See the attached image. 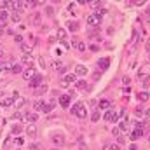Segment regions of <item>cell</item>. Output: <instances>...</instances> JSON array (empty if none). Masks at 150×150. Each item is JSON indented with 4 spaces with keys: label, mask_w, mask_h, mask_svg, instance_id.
Here are the masks:
<instances>
[{
    "label": "cell",
    "mask_w": 150,
    "mask_h": 150,
    "mask_svg": "<svg viewBox=\"0 0 150 150\" xmlns=\"http://www.w3.org/2000/svg\"><path fill=\"white\" fill-rule=\"evenodd\" d=\"M21 51H23L25 54H32V45H28V44H21Z\"/></svg>",
    "instance_id": "cell-24"
},
{
    "label": "cell",
    "mask_w": 150,
    "mask_h": 150,
    "mask_svg": "<svg viewBox=\"0 0 150 150\" xmlns=\"http://www.w3.org/2000/svg\"><path fill=\"white\" fill-rule=\"evenodd\" d=\"M117 142L119 143H124V136H117Z\"/></svg>",
    "instance_id": "cell-41"
},
{
    "label": "cell",
    "mask_w": 150,
    "mask_h": 150,
    "mask_svg": "<svg viewBox=\"0 0 150 150\" xmlns=\"http://www.w3.org/2000/svg\"><path fill=\"white\" fill-rule=\"evenodd\" d=\"M86 23H87L89 26H94V28H100V25H101V18H98L96 14H89V16L86 18Z\"/></svg>",
    "instance_id": "cell-3"
},
{
    "label": "cell",
    "mask_w": 150,
    "mask_h": 150,
    "mask_svg": "<svg viewBox=\"0 0 150 150\" xmlns=\"http://www.w3.org/2000/svg\"><path fill=\"white\" fill-rule=\"evenodd\" d=\"M5 19H7V11H4V9H2V11H0V21H4V23H5Z\"/></svg>",
    "instance_id": "cell-32"
},
{
    "label": "cell",
    "mask_w": 150,
    "mask_h": 150,
    "mask_svg": "<svg viewBox=\"0 0 150 150\" xmlns=\"http://www.w3.org/2000/svg\"><path fill=\"white\" fill-rule=\"evenodd\" d=\"M70 112L74 113V115H77L79 119H86V117H87V110H86V105H84L82 101L75 103L74 107L70 108Z\"/></svg>",
    "instance_id": "cell-1"
},
{
    "label": "cell",
    "mask_w": 150,
    "mask_h": 150,
    "mask_svg": "<svg viewBox=\"0 0 150 150\" xmlns=\"http://www.w3.org/2000/svg\"><path fill=\"white\" fill-rule=\"evenodd\" d=\"M138 100H140V101H147V100H150V94L147 91H142V93L138 94Z\"/></svg>",
    "instance_id": "cell-21"
},
{
    "label": "cell",
    "mask_w": 150,
    "mask_h": 150,
    "mask_svg": "<svg viewBox=\"0 0 150 150\" xmlns=\"http://www.w3.org/2000/svg\"><path fill=\"white\" fill-rule=\"evenodd\" d=\"M70 30H72V32H77V30H79V23H70Z\"/></svg>",
    "instance_id": "cell-33"
},
{
    "label": "cell",
    "mask_w": 150,
    "mask_h": 150,
    "mask_svg": "<svg viewBox=\"0 0 150 150\" xmlns=\"http://www.w3.org/2000/svg\"><path fill=\"white\" fill-rule=\"evenodd\" d=\"M2 96H4V93H2V91H0V100H2Z\"/></svg>",
    "instance_id": "cell-46"
},
{
    "label": "cell",
    "mask_w": 150,
    "mask_h": 150,
    "mask_svg": "<svg viewBox=\"0 0 150 150\" xmlns=\"http://www.w3.org/2000/svg\"><path fill=\"white\" fill-rule=\"evenodd\" d=\"M35 75H37V74H35V70H33L32 67H30V68H26V70H23V77H25V80H32Z\"/></svg>",
    "instance_id": "cell-5"
},
{
    "label": "cell",
    "mask_w": 150,
    "mask_h": 150,
    "mask_svg": "<svg viewBox=\"0 0 150 150\" xmlns=\"http://www.w3.org/2000/svg\"><path fill=\"white\" fill-rule=\"evenodd\" d=\"M91 120H93V122H98V120H100V110H98V108L93 112V115H91Z\"/></svg>",
    "instance_id": "cell-25"
},
{
    "label": "cell",
    "mask_w": 150,
    "mask_h": 150,
    "mask_svg": "<svg viewBox=\"0 0 150 150\" xmlns=\"http://www.w3.org/2000/svg\"><path fill=\"white\" fill-rule=\"evenodd\" d=\"M70 100H72V96H70V94H63V96H59V105L67 108V107L70 105Z\"/></svg>",
    "instance_id": "cell-7"
},
{
    "label": "cell",
    "mask_w": 150,
    "mask_h": 150,
    "mask_svg": "<svg viewBox=\"0 0 150 150\" xmlns=\"http://www.w3.org/2000/svg\"><path fill=\"white\" fill-rule=\"evenodd\" d=\"M75 75H80V77L87 75V68H86L84 65H77V67H75Z\"/></svg>",
    "instance_id": "cell-9"
},
{
    "label": "cell",
    "mask_w": 150,
    "mask_h": 150,
    "mask_svg": "<svg viewBox=\"0 0 150 150\" xmlns=\"http://www.w3.org/2000/svg\"><path fill=\"white\" fill-rule=\"evenodd\" d=\"M122 84H124V86H126V84H129V79H127V77H124V79H122Z\"/></svg>",
    "instance_id": "cell-40"
},
{
    "label": "cell",
    "mask_w": 150,
    "mask_h": 150,
    "mask_svg": "<svg viewBox=\"0 0 150 150\" xmlns=\"http://www.w3.org/2000/svg\"><path fill=\"white\" fill-rule=\"evenodd\" d=\"M11 72H12V74H21V72H23V65H21V63H12Z\"/></svg>",
    "instance_id": "cell-13"
},
{
    "label": "cell",
    "mask_w": 150,
    "mask_h": 150,
    "mask_svg": "<svg viewBox=\"0 0 150 150\" xmlns=\"http://www.w3.org/2000/svg\"><path fill=\"white\" fill-rule=\"evenodd\" d=\"M5 84V80H0V86H4Z\"/></svg>",
    "instance_id": "cell-45"
},
{
    "label": "cell",
    "mask_w": 150,
    "mask_h": 150,
    "mask_svg": "<svg viewBox=\"0 0 150 150\" xmlns=\"http://www.w3.org/2000/svg\"><path fill=\"white\" fill-rule=\"evenodd\" d=\"M30 150H38V145H37V143H33V145H30Z\"/></svg>",
    "instance_id": "cell-38"
},
{
    "label": "cell",
    "mask_w": 150,
    "mask_h": 150,
    "mask_svg": "<svg viewBox=\"0 0 150 150\" xmlns=\"http://www.w3.org/2000/svg\"><path fill=\"white\" fill-rule=\"evenodd\" d=\"M75 79H77L75 74H67L61 80H59V86H61V87H70V84H74Z\"/></svg>",
    "instance_id": "cell-2"
},
{
    "label": "cell",
    "mask_w": 150,
    "mask_h": 150,
    "mask_svg": "<svg viewBox=\"0 0 150 150\" xmlns=\"http://www.w3.org/2000/svg\"><path fill=\"white\" fill-rule=\"evenodd\" d=\"M52 143L63 145V143H65V136H63V134H54V136H52Z\"/></svg>",
    "instance_id": "cell-14"
},
{
    "label": "cell",
    "mask_w": 150,
    "mask_h": 150,
    "mask_svg": "<svg viewBox=\"0 0 150 150\" xmlns=\"http://www.w3.org/2000/svg\"><path fill=\"white\" fill-rule=\"evenodd\" d=\"M134 113H136V115H138V117H142V115H143V113H145V110H143V108H142V107H138V108H136V110H134Z\"/></svg>",
    "instance_id": "cell-34"
},
{
    "label": "cell",
    "mask_w": 150,
    "mask_h": 150,
    "mask_svg": "<svg viewBox=\"0 0 150 150\" xmlns=\"http://www.w3.org/2000/svg\"><path fill=\"white\" fill-rule=\"evenodd\" d=\"M42 75H35L32 80H30V87H37V86H42Z\"/></svg>",
    "instance_id": "cell-8"
},
{
    "label": "cell",
    "mask_w": 150,
    "mask_h": 150,
    "mask_svg": "<svg viewBox=\"0 0 150 150\" xmlns=\"http://www.w3.org/2000/svg\"><path fill=\"white\" fill-rule=\"evenodd\" d=\"M119 133H120V129H119V127H112V134H113V136H119Z\"/></svg>",
    "instance_id": "cell-36"
},
{
    "label": "cell",
    "mask_w": 150,
    "mask_h": 150,
    "mask_svg": "<svg viewBox=\"0 0 150 150\" xmlns=\"http://www.w3.org/2000/svg\"><path fill=\"white\" fill-rule=\"evenodd\" d=\"M23 105H25V98H21V96L14 98V108H21Z\"/></svg>",
    "instance_id": "cell-15"
},
{
    "label": "cell",
    "mask_w": 150,
    "mask_h": 150,
    "mask_svg": "<svg viewBox=\"0 0 150 150\" xmlns=\"http://www.w3.org/2000/svg\"><path fill=\"white\" fill-rule=\"evenodd\" d=\"M108 65H110V59H108V58H103V59H100V61H98V67H100L101 70H107V68H108Z\"/></svg>",
    "instance_id": "cell-12"
},
{
    "label": "cell",
    "mask_w": 150,
    "mask_h": 150,
    "mask_svg": "<svg viewBox=\"0 0 150 150\" xmlns=\"http://www.w3.org/2000/svg\"><path fill=\"white\" fill-rule=\"evenodd\" d=\"M32 56L30 54H23V58H21V65H32Z\"/></svg>",
    "instance_id": "cell-16"
},
{
    "label": "cell",
    "mask_w": 150,
    "mask_h": 150,
    "mask_svg": "<svg viewBox=\"0 0 150 150\" xmlns=\"http://www.w3.org/2000/svg\"><path fill=\"white\" fill-rule=\"evenodd\" d=\"M44 105H45V103H44V100H42V101H40V100H37V101L33 103V108H35V112H42Z\"/></svg>",
    "instance_id": "cell-18"
},
{
    "label": "cell",
    "mask_w": 150,
    "mask_h": 150,
    "mask_svg": "<svg viewBox=\"0 0 150 150\" xmlns=\"http://www.w3.org/2000/svg\"><path fill=\"white\" fill-rule=\"evenodd\" d=\"M26 134L33 138V136L37 134V126H35V124H28V127H26Z\"/></svg>",
    "instance_id": "cell-10"
},
{
    "label": "cell",
    "mask_w": 150,
    "mask_h": 150,
    "mask_svg": "<svg viewBox=\"0 0 150 150\" xmlns=\"http://www.w3.org/2000/svg\"><path fill=\"white\" fill-rule=\"evenodd\" d=\"M45 91H47V86H45V84H42V86L37 89V94H44Z\"/></svg>",
    "instance_id": "cell-29"
},
{
    "label": "cell",
    "mask_w": 150,
    "mask_h": 150,
    "mask_svg": "<svg viewBox=\"0 0 150 150\" xmlns=\"http://www.w3.org/2000/svg\"><path fill=\"white\" fill-rule=\"evenodd\" d=\"M117 119H119V113H115L113 110H108L105 113V120L107 122H117Z\"/></svg>",
    "instance_id": "cell-4"
},
{
    "label": "cell",
    "mask_w": 150,
    "mask_h": 150,
    "mask_svg": "<svg viewBox=\"0 0 150 150\" xmlns=\"http://www.w3.org/2000/svg\"><path fill=\"white\" fill-rule=\"evenodd\" d=\"M56 35H58V40H61V42H63V40L67 38V32H65L63 28H58V32H56Z\"/></svg>",
    "instance_id": "cell-19"
},
{
    "label": "cell",
    "mask_w": 150,
    "mask_h": 150,
    "mask_svg": "<svg viewBox=\"0 0 150 150\" xmlns=\"http://www.w3.org/2000/svg\"><path fill=\"white\" fill-rule=\"evenodd\" d=\"M0 105H2V107H11V105H14V100H12V98H5V100L0 101Z\"/></svg>",
    "instance_id": "cell-22"
},
{
    "label": "cell",
    "mask_w": 150,
    "mask_h": 150,
    "mask_svg": "<svg viewBox=\"0 0 150 150\" xmlns=\"http://www.w3.org/2000/svg\"><path fill=\"white\" fill-rule=\"evenodd\" d=\"M100 108H103V110H110V101H108V100H101V101H100Z\"/></svg>",
    "instance_id": "cell-23"
},
{
    "label": "cell",
    "mask_w": 150,
    "mask_h": 150,
    "mask_svg": "<svg viewBox=\"0 0 150 150\" xmlns=\"http://www.w3.org/2000/svg\"><path fill=\"white\" fill-rule=\"evenodd\" d=\"M0 51H2V47H0Z\"/></svg>",
    "instance_id": "cell-48"
},
{
    "label": "cell",
    "mask_w": 150,
    "mask_h": 150,
    "mask_svg": "<svg viewBox=\"0 0 150 150\" xmlns=\"http://www.w3.org/2000/svg\"><path fill=\"white\" fill-rule=\"evenodd\" d=\"M45 11H47V14H49V16H52V7H47Z\"/></svg>",
    "instance_id": "cell-39"
},
{
    "label": "cell",
    "mask_w": 150,
    "mask_h": 150,
    "mask_svg": "<svg viewBox=\"0 0 150 150\" xmlns=\"http://www.w3.org/2000/svg\"><path fill=\"white\" fill-rule=\"evenodd\" d=\"M145 115H147V117H150V108H147V110H145Z\"/></svg>",
    "instance_id": "cell-44"
},
{
    "label": "cell",
    "mask_w": 150,
    "mask_h": 150,
    "mask_svg": "<svg viewBox=\"0 0 150 150\" xmlns=\"http://www.w3.org/2000/svg\"><path fill=\"white\" fill-rule=\"evenodd\" d=\"M129 150H138V147H136V145H131V147H129Z\"/></svg>",
    "instance_id": "cell-43"
},
{
    "label": "cell",
    "mask_w": 150,
    "mask_h": 150,
    "mask_svg": "<svg viewBox=\"0 0 150 150\" xmlns=\"http://www.w3.org/2000/svg\"><path fill=\"white\" fill-rule=\"evenodd\" d=\"M89 5H91L93 9H100V5H101V2H96V0H93V2H89Z\"/></svg>",
    "instance_id": "cell-30"
},
{
    "label": "cell",
    "mask_w": 150,
    "mask_h": 150,
    "mask_svg": "<svg viewBox=\"0 0 150 150\" xmlns=\"http://www.w3.org/2000/svg\"><path fill=\"white\" fill-rule=\"evenodd\" d=\"M77 87H79V89H87V82H86V80H80V82L77 84Z\"/></svg>",
    "instance_id": "cell-31"
},
{
    "label": "cell",
    "mask_w": 150,
    "mask_h": 150,
    "mask_svg": "<svg viewBox=\"0 0 150 150\" xmlns=\"http://www.w3.org/2000/svg\"><path fill=\"white\" fill-rule=\"evenodd\" d=\"M11 119H12V120H21V119H25V117H23V115H21L19 112H14V113H12V117H11Z\"/></svg>",
    "instance_id": "cell-27"
},
{
    "label": "cell",
    "mask_w": 150,
    "mask_h": 150,
    "mask_svg": "<svg viewBox=\"0 0 150 150\" xmlns=\"http://www.w3.org/2000/svg\"><path fill=\"white\" fill-rule=\"evenodd\" d=\"M21 129H23V127H21L19 124H16V126H12V133H14V134H19V133H21Z\"/></svg>",
    "instance_id": "cell-28"
},
{
    "label": "cell",
    "mask_w": 150,
    "mask_h": 150,
    "mask_svg": "<svg viewBox=\"0 0 150 150\" xmlns=\"http://www.w3.org/2000/svg\"><path fill=\"white\" fill-rule=\"evenodd\" d=\"M52 68H54L56 72H59V74H63V72L67 70V67H65L63 61H54V63H52Z\"/></svg>",
    "instance_id": "cell-6"
},
{
    "label": "cell",
    "mask_w": 150,
    "mask_h": 150,
    "mask_svg": "<svg viewBox=\"0 0 150 150\" xmlns=\"http://www.w3.org/2000/svg\"><path fill=\"white\" fill-rule=\"evenodd\" d=\"M14 40H16L18 44H23V37H21V35H16V37H14Z\"/></svg>",
    "instance_id": "cell-37"
},
{
    "label": "cell",
    "mask_w": 150,
    "mask_h": 150,
    "mask_svg": "<svg viewBox=\"0 0 150 150\" xmlns=\"http://www.w3.org/2000/svg\"><path fill=\"white\" fill-rule=\"evenodd\" d=\"M142 136H143V129H134V131L131 133V136H129V138H131L133 142H136V140H138V138H142Z\"/></svg>",
    "instance_id": "cell-11"
},
{
    "label": "cell",
    "mask_w": 150,
    "mask_h": 150,
    "mask_svg": "<svg viewBox=\"0 0 150 150\" xmlns=\"http://www.w3.org/2000/svg\"><path fill=\"white\" fill-rule=\"evenodd\" d=\"M25 120H28L30 124H33V122L37 120V113H26V115H25Z\"/></svg>",
    "instance_id": "cell-20"
},
{
    "label": "cell",
    "mask_w": 150,
    "mask_h": 150,
    "mask_svg": "<svg viewBox=\"0 0 150 150\" xmlns=\"http://www.w3.org/2000/svg\"><path fill=\"white\" fill-rule=\"evenodd\" d=\"M11 19H12V23H19V21H21V14H19V12H14V14L11 16Z\"/></svg>",
    "instance_id": "cell-26"
},
{
    "label": "cell",
    "mask_w": 150,
    "mask_h": 150,
    "mask_svg": "<svg viewBox=\"0 0 150 150\" xmlns=\"http://www.w3.org/2000/svg\"><path fill=\"white\" fill-rule=\"evenodd\" d=\"M105 150H120V149H119L117 145H107V147H105Z\"/></svg>",
    "instance_id": "cell-35"
},
{
    "label": "cell",
    "mask_w": 150,
    "mask_h": 150,
    "mask_svg": "<svg viewBox=\"0 0 150 150\" xmlns=\"http://www.w3.org/2000/svg\"><path fill=\"white\" fill-rule=\"evenodd\" d=\"M0 37H2V30H0Z\"/></svg>",
    "instance_id": "cell-47"
},
{
    "label": "cell",
    "mask_w": 150,
    "mask_h": 150,
    "mask_svg": "<svg viewBox=\"0 0 150 150\" xmlns=\"http://www.w3.org/2000/svg\"><path fill=\"white\" fill-rule=\"evenodd\" d=\"M147 51L150 52V38H147Z\"/></svg>",
    "instance_id": "cell-42"
},
{
    "label": "cell",
    "mask_w": 150,
    "mask_h": 150,
    "mask_svg": "<svg viewBox=\"0 0 150 150\" xmlns=\"http://www.w3.org/2000/svg\"><path fill=\"white\" fill-rule=\"evenodd\" d=\"M119 129H122V131H127V129H129V122H127V119H122V120L119 122Z\"/></svg>",
    "instance_id": "cell-17"
}]
</instances>
